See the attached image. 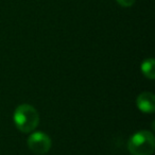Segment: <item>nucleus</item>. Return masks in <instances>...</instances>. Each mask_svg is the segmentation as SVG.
<instances>
[{"mask_svg":"<svg viewBox=\"0 0 155 155\" xmlns=\"http://www.w3.org/2000/svg\"><path fill=\"white\" fill-rule=\"evenodd\" d=\"M14 123L22 133H30L37 127L39 116L37 110L30 104H21L14 112Z\"/></svg>","mask_w":155,"mask_h":155,"instance_id":"nucleus-1","label":"nucleus"},{"mask_svg":"<svg viewBox=\"0 0 155 155\" xmlns=\"http://www.w3.org/2000/svg\"><path fill=\"white\" fill-rule=\"evenodd\" d=\"M154 136L144 130L132 135L127 142V149L132 155H151L154 152Z\"/></svg>","mask_w":155,"mask_h":155,"instance_id":"nucleus-2","label":"nucleus"},{"mask_svg":"<svg viewBox=\"0 0 155 155\" xmlns=\"http://www.w3.org/2000/svg\"><path fill=\"white\" fill-rule=\"evenodd\" d=\"M28 147L33 153L38 155H44L51 148V139L45 133L35 132L31 134L28 138Z\"/></svg>","mask_w":155,"mask_h":155,"instance_id":"nucleus-3","label":"nucleus"},{"mask_svg":"<svg viewBox=\"0 0 155 155\" xmlns=\"http://www.w3.org/2000/svg\"><path fill=\"white\" fill-rule=\"evenodd\" d=\"M136 105L142 113L151 114L155 110V97L150 91L141 93L136 99Z\"/></svg>","mask_w":155,"mask_h":155,"instance_id":"nucleus-4","label":"nucleus"},{"mask_svg":"<svg viewBox=\"0 0 155 155\" xmlns=\"http://www.w3.org/2000/svg\"><path fill=\"white\" fill-rule=\"evenodd\" d=\"M141 71L144 77L150 80L155 78V61L153 58H147L141 64Z\"/></svg>","mask_w":155,"mask_h":155,"instance_id":"nucleus-5","label":"nucleus"},{"mask_svg":"<svg viewBox=\"0 0 155 155\" xmlns=\"http://www.w3.org/2000/svg\"><path fill=\"white\" fill-rule=\"evenodd\" d=\"M117 2H118L119 5L123 8H130L135 3L136 0H116Z\"/></svg>","mask_w":155,"mask_h":155,"instance_id":"nucleus-6","label":"nucleus"}]
</instances>
